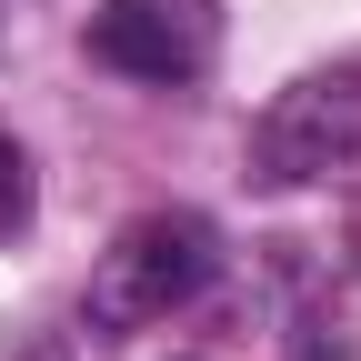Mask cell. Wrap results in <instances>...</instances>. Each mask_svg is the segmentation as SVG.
Wrapping results in <instances>:
<instances>
[{
	"label": "cell",
	"instance_id": "6da1fadb",
	"mask_svg": "<svg viewBox=\"0 0 361 361\" xmlns=\"http://www.w3.org/2000/svg\"><path fill=\"white\" fill-rule=\"evenodd\" d=\"M211 271H221V231H211L201 211H141V221L101 251V271H90V322H101V331L171 322Z\"/></svg>",
	"mask_w": 361,
	"mask_h": 361
},
{
	"label": "cell",
	"instance_id": "7a4b0ae2",
	"mask_svg": "<svg viewBox=\"0 0 361 361\" xmlns=\"http://www.w3.org/2000/svg\"><path fill=\"white\" fill-rule=\"evenodd\" d=\"M351 161H361V61L301 71L251 121V171L261 180H322V171H351Z\"/></svg>",
	"mask_w": 361,
	"mask_h": 361
},
{
	"label": "cell",
	"instance_id": "3957f363",
	"mask_svg": "<svg viewBox=\"0 0 361 361\" xmlns=\"http://www.w3.org/2000/svg\"><path fill=\"white\" fill-rule=\"evenodd\" d=\"M221 51L211 0H101L90 11V61H111L130 80H201Z\"/></svg>",
	"mask_w": 361,
	"mask_h": 361
},
{
	"label": "cell",
	"instance_id": "277c9868",
	"mask_svg": "<svg viewBox=\"0 0 361 361\" xmlns=\"http://www.w3.org/2000/svg\"><path fill=\"white\" fill-rule=\"evenodd\" d=\"M20 231H30V151L0 130V251H11Z\"/></svg>",
	"mask_w": 361,
	"mask_h": 361
},
{
	"label": "cell",
	"instance_id": "5b68a950",
	"mask_svg": "<svg viewBox=\"0 0 361 361\" xmlns=\"http://www.w3.org/2000/svg\"><path fill=\"white\" fill-rule=\"evenodd\" d=\"M20 361H61V341H40V351H20Z\"/></svg>",
	"mask_w": 361,
	"mask_h": 361
}]
</instances>
